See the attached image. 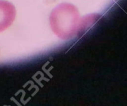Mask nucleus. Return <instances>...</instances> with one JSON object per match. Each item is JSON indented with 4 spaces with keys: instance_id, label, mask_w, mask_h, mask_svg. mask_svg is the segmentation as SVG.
I'll list each match as a JSON object with an SVG mask.
<instances>
[{
    "instance_id": "f257e3e1",
    "label": "nucleus",
    "mask_w": 127,
    "mask_h": 106,
    "mask_svg": "<svg viewBox=\"0 0 127 106\" xmlns=\"http://www.w3.org/2000/svg\"><path fill=\"white\" fill-rule=\"evenodd\" d=\"M78 9L69 3L58 5L51 12L50 23L53 32L60 38L68 39L74 37L79 31V22Z\"/></svg>"
},
{
    "instance_id": "f03ea898",
    "label": "nucleus",
    "mask_w": 127,
    "mask_h": 106,
    "mask_svg": "<svg viewBox=\"0 0 127 106\" xmlns=\"http://www.w3.org/2000/svg\"><path fill=\"white\" fill-rule=\"evenodd\" d=\"M16 11L11 2L0 0V32L8 28L14 21Z\"/></svg>"
}]
</instances>
